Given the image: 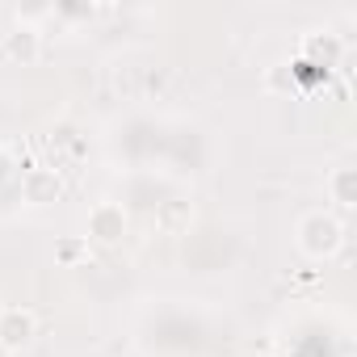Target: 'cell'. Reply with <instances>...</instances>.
<instances>
[{
  "mask_svg": "<svg viewBox=\"0 0 357 357\" xmlns=\"http://www.w3.org/2000/svg\"><path fill=\"white\" fill-rule=\"evenodd\" d=\"M344 236H349V227H344V219L332 215V211H307V215H298V223H294V248H298L307 261H332V257L344 248Z\"/></svg>",
  "mask_w": 357,
  "mask_h": 357,
  "instance_id": "cell-1",
  "label": "cell"
},
{
  "mask_svg": "<svg viewBox=\"0 0 357 357\" xmlns=\"http://www.w3.org/2000/svg\"><path fill=\"white\" fill-rule=\"evenodd\" d=\"M126 227H130L126 206L105 198V202H93V206H89L84 240H89V244H97V248H118V244H122V236H126Z\"/></svg>",
  "mask_w": 357,
  "mask_h": 357,
  "instance_id": "cell-2",
  "label": "cell"
},
{
  "mask_svg": "<svg viewBox=\"0 0 357 357\" xmlns=\"http://www.w3.org/2000/svg\"><path fill=\"white\" fill-rule=\"evenodd\" d=\"M38 336V311L22 307V303H5L0 307V353H26Z\"/></svg>",
  "mask_w": 357,
  "mask_h": 357,
  "instance_id": "cell-3",
  "label": "cell"
},
{
  "mask_svg": "<svg viewBox=\"0 0 357 357\" xmlns=\"http://www.w3.org/2000/svg\"><path fill=\"white\" fill-rule=\"evenodd\" d=\"M0 55L17 68H30L43 59V30L34 22H17L9 34H0Z\"/></svg>",
  "mask_w": 357,
  "mask_h": 357,
  "instance_id": "cell-4",
  "label": "cell"
},
{
  "mask_svg": "<svg viewBox=\"0 0 357 357\" xmlns=\"http://www.w3.org/2000/svg\"><path fill=\"white\" fill-rule=\"evenodd\" d=\"M17 190H22V202L26 206H51L63 198V181L55 168H26L17 176Z\"/></svg>",
  "mask_w": 357,
  "mask_h": 357,
  "instance_id": "cell-5",
  "label": "cell"
},
{
  "mask_svg": "<svg viewBox=\"0 0 357 357\" xmlns=\"http://www.w3.org/2000/svg\"><path fill=\"white\" fill-rule=\"evenodd\" d=\"M340 55H344V38L340 34H332V30H311V34H303V43H298V59L307 63V68H336L340 63Z\"/></svg>",
  "mask_w": 357,
  "mask_h": 357,
  "instance_id": "cell-6",
  "label": "cell"
},
{
  "mask_svg": "<svg viewBox=\"0 0 357 357\" xmlns=\"http://www.w3.org/2000/svg\"><path fill=\"white\" fill-rule=\"evenodd\" d=\"M324 190H328V202H332L340 215H349V211L357 206V168H353V164H336V168L324 176Z\"/></svg>",
  "mask_w": 357,
  "mask_h": 357,
  "instance_id": "cell-7",
  "label": "cell"
},
{
  "mask_svg": "<svg viewBox=\"0 0 357 357\" xmlns=\"http://www.w3.org/2000/svg\"><path fill=\"white\" fill-rule=\"evenodd\" d=\"M17 176H22V168H17V155H13V147H5V143H0V190L17 185Z\"/></svg>",
  "mask_w": 357,
  "mask_h": 357,
  "instance_id": "cell-8",
  "label": "cell"
},
{
  "mask_svg": "<svg viewBox=\"0 0 357 357\" xmlns=\"http://www.w3.org/2000/svg\"><path fill=\"white\" fill-rule=\"evenodd\" d=\"M55 257H59L63 265H76L80 257H89V240H84V236H80V240H63V244L55 248Z\"/></svg>",
  "mask_w": 357,
  "mask_h": 357,
  "instance_id": "cell-9",
  "label": "cell"
}]
</instances>
